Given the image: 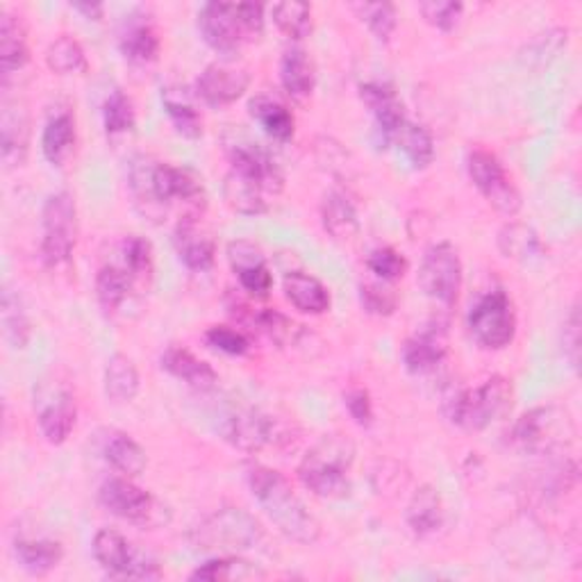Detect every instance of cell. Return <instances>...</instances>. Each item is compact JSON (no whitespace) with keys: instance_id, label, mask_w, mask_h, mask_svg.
Segmentation results:
<instances>
[{"instance_id":"1","label":"cell","mask_w":582,"mask_h":582,"mask_svg":"<svg viewBox=\"0 0 582 582\" xmlns=\"http://www.w3.org/2000/svg\"><path fill=\"white\" fill-rule=\"evenodd\" d=\"M128 185L137 210L146 219L156 221H162L166 216V210L173 202H185V206L200 208L202 198H206L200 181L189 169L153 162L146 156L133 160Z\"/></svg>"},{"instance_id":"2","label":"cell","mask_w":582,"mask_h":582,"mask_svg":"<svg viewBox=\"0 0 582 582\" xmlns=\"http://www.w3.org/2000/svg\"><path fill=\"white\" fill-rule=\"evenodd\" d=\"M246 480L252 498L260 503L264 515L285 537L302 546H312L319 542V519L306 508V503L296 496L289 480L281 471L256 465L248 469Z\"/></svg>"},{"instance_id":"3","label":"cell","mask_w":582,"mask_h":582,"mask_svg":"<svg viewBox=\"0 0 582 582\" xmlns=\"http://www.w3.org/2000/svg\"><path fill=\"white\" fill-rule=\"evenodd\" d=\"M352 460H356V446L350 439L344 435H325L306 453L298 467V478L314 496L344 500L352 490L348 478Z\"/></svg>"},{"instance_id":"4","label":"cell","mask_w":582,"mask_h":582,"mask_svg":"<svg viewBox=\"0 0 582 582\" xmlns=\"http://www.w3.org/2000/svg\"><path fill=\"white\" fill-rule=\"evenodd\" d=\"M262 537L264 528L250 512L242 508H221L191 530L189 542L198 550H219L233 555L256 548Z\"/></svg>"},{"instance_id":"5","label":"cell","mask_w":582,"mask_h":582,"mask_svg":"<svg viewBox=\"0 0 582 582\" xmlns=\"http://www.w3.org/2000/svg\"><path fill=\"white\" fill-rule=\"evenodd\" d=\"M512 385L508 377L492 375L480 387L460 389L446 400V417L469 433H480L510 408Z\"/></svg>"},{"instance_id":"6","label":"cell","mask_w":582,"mask_h":582,"mask_svg":"<svg viewBox=\"0 0 582 582\" xmlns=\"http://www.w3.org/2000/svg\"><path fill=\"white\" fill-rule=\"evenodd\" d=\"M575 437V425L567 410L544 405L525 412L510 433V446L528 455H548L562 446H569Z\"/></svg>"},{"instance_id":"7","label":"cell","mask_w":582,"mask_h":582,"mask_svg":"<svg viewBox=\"0 0 582 582\" xmlns=\"http://www.w3.org/2000/svg\"><path fill=\"white\" fill-rule=\"evenodd\" d=\"M41 258L48 267L69 264L75 239H78V210L75 198L69 191L48 196L41 210Z\"/></svg>"},{"instance_id":"8","label":"cell","mask_w":582,"mask_h":582,"mask_svg":"<svg viewBox=\"0 0 582 582\" xmlns=\"http://www.w3.org/2000/svg\"><path fill=\"white\" fill-rule=\"evenodd\" d=\"M469 331L483 348L500 350L510 346L517 335V312L510 296L494 289L480 298L469 312Z\"/></svg>"},{"instance_id":"9","label":"cell","mask_w":582,"mask_h":582,"mask_svg":"<svg viewBox=\"0 0 582 582\" xmlns=\"http://www.w3.org/2000/svg\"><path fill=\"white\" fill-rule=\"evenodd\" d=\"M94 558L112 578H135V580H160V565L148 555L133 548L119 530L103 528L94 535Z\"/></svg>"},{"instance_id":"10","label":"cell","mask_w":582,"mask_h":582,"mask_svg":"<svg viewBox=\"0 0 582 582\" xmlns=\"http://www.w3.org/2000/svg\"><path fill=\"white\" fill-rule=\"evenodd\" d=\"M98 500L110 515H114L123 521L137 523V525L153 528V525H160L162 521H166L164 505L150 492L131 483L128 478L106 480V483L100 485Z\"/></svg>"},{"instance_id":"11","label":"cell","mask_w":582,"mask_h":582,"mask_svg":"<svg viewBox=\"0 0 582 582\" xmlns=\"http://www.w3.org/2000/svg\"><path fill=\"white\" fill-rule=\"evenodd\" d=\"M419 287L428 298L450 308L462 289V260L453 244L430 246L419 269Z\"/></svg>"},{"instance_id":"12","label":"cell","mask_w":582,"mask_h":582,"mask_svg":"<svg viewBox=\"0 0 582 582\" xmlns=\"http://www.w3.org/2000/svg\"><path fill=\"white\" fill-rule=\"evenodd\" d=\"M469 178L475 189L483 194L490 206H494L500 214L515 216L521 210V194L512 185V181L505 173L500 160L485 148H473L467 158Z\"/></svg>"},{"instance_id":"13","label":"cell","mask_w":582,"mask_h":582,"mask_svg":"<svg viewBox=\"0 0 582 582\" xmlns=\"http://www.w3.org/2000/svg\"><path fill=\"white\" fill-rule=\"evenodd\" d=\"M198 30L210 48L223 55H235L250 41L237 10V3H206L198 12Z\"/></svg>"},{"instance_id":"14","label":"cell","mask_w":582,"mask_h":582,"mask_svg":"<svg viewBox=\"0 0 582 582\" xmlns=\"http://www.w3.org/2000/svg\"><path fill=\"white\" fill-rule=\"evenodd\" d=\"M35 408H37L39 430L46 442L53 446L64 444L73 433L75 417H78V410H75V396L62 385L55 387L46 385L37 394Z\"/></svg>"},{"instance_id":"15","label":"cell","mask_w":582,"mask_h":582,"mask_svg":"<svg viewBox=\"0 0 582 582\" xmlns=\"http://www.w3.org/2000/svg\"><path fill=\"white\" fill-rule=\"evenodd\" d=\"M227 158H231V171L258 183L271 198L283 191L285 173L260 144H235L227 148Z\"/></svg>"},{"instance_id":"16","label":"cell","mask_w":582,"mask_h":582,"mask_svg":"<svg viewBox=\"0 0 582 582\" xmlns=\"http://www.w3.org/2000/svg\"><path fill=\"white\" fill-rule=\"evenodd\" d=\"M250 85V73L244 66L233 64H210L198 75L196 96L210 108L233 106L246 94Z\"/></svg>"},{"instance_id":"17","label":"cell","mask_w":582,"mask_h":582,"mask_svg":"<svg viewBox=\"0 0 582 582\" xmlns=\"http://www.w3.org/2000/svg\"><path fill=\"white\" fill-rule=\"evenodd\" d=\"M221 437L237 450L260 453L275 442V421L258 410H237L225 417Z\"/></svg>"},{"instance_id":"18","label":"cell","mask_w":582,"mask_h":582,"mask_svg":"<svg viewBox=\"0 0 582 582\" xmlns=\"http://www.w3.org/2000/svg\"><path fill=\"white\" fill-rule=\"evenodd\" d=\"M227 260L235 275L239 277V285L252 298H267L273 287V273L262 256V250L250 242H233L227 246Z\"/></svg>"},{"instance_id":"19","label":"cell","mask_w":582,"mask_h":582,"mask_svg":"<svg viewBox=\"0 0 582 582\" xmlns=\"http://www.w3.org/2000/svg\"><path fill=\"white\" fill-rule=\"evenodd\" d=\"M175 252L181 262L191 271H208L216 258V242L206 225H200L198 216H185L173 235Z\"/></svg>"},{"instance_id":"20","label":"cell","mask_w":582,"mask_h":582,"mask_svg":"<svg viewBox=\"0 0 582 582\" xmlns=\"http://www.w3.org/2000/svg\"><path fill=\"white\" fill-rule=\"evenodd\" d=\"M360 100L373 114L375 133L381 135V141L392 144L396 131L408 121L396 91L385 83H364L360 85Z\"/></svg>"},{"instance_id":"21","label":"cell","mask_w":582,"mask_h":582,"mask_svg":"<svg viewBox=\"0 0 582 582\" xmlns=\"http://www.w3.org/2000/svg\"><path fill=\"white\" fill-rule=\"evenodd\" d=\"M446 356H448V339H446V331L439 325H430L425 327V331L417 333L414 337H410L403 344V350H400L405 369L414 375L430 373L433 369H437L446 360Z\"/></svg>"},{"instance_id":"22","label":"cell","mask_w":582,"mask_h":582,"mask_svg":"<svg viewBox=\"0 0 582 582\" xmlns=\"http://www.w3.org/2000/svg\"><path fill=\"white\" fill-rule=\"evenodd\" d=\"M30 146V119L18 103L5 100L0 119V156L8 166H21Z\"/></svg>"},{"instance_id":"23","label":"cell","mask_w":582,"mask_h":582,"mask_svg":"<svg viewBox=\"0 0 582 582\" xmlns=\"http://www.w3.org/2000/svg\"><path fill=\"white\" fill-rule=\"evenodd\" d=\"M160 364L166 373H171L173 377H178V381L187 383L194 389L206 392L219 383L216 371L206 360L196 358L191 350H187L183 346H169L162 352Z\"/></svg>"},{"instance_id":"24","label":"cell","mask_w":582,"mask_h":582,"mask_svg":"<svg viewBox=\"0 0 582 582\" xmlns=\"http://www.w3.org/2000/svg\"><path fill=\"white\" fill-rule=\"evenodd\" d=\"M444 519H446V510H444L439 492L430 485H421L412 494L408 510H405V521H408V528L417 537L423 540V537L435 535L444 525Z\"/></svg>"},{"instance_id":"25","label":"cell","mask_w":582,"mask_h":582,"mask_svg":"<svg viewBox=\"0 0 582 582\" xmlns=\"http://www.w3.org/2000/svg\"><path fill=\"white\" fill-rule=\"evenodd\" d=\"M281 83L285 91L298 100V103H306V100L314 94L317 87V69L312 58L308 55V50L302 48H289L281 60Z\"/></svg>"},{"instance_id":"26","label":"cell","mask_w":582,"mask_h":582,"mask_svg":"<svg viewBox=\"0 0 582 582\" xmlns=\"http://www.w3.org/2000/svg\"><path fill=\"white\" fill-rule=\"evenodd\" d=\"M285 296L298 312L306 314H323L331 310V294L323 287L321 281L314 275H308L302 271L287 273L283 283Z\"/></svg>"},{"instance_id":"27","label":"cell","mask_w":582,"mask_h":582,"mask_svg":"<svg viewBox=\"0 0 582 582\" xmlns=\"http://www.w3.org/2000/svg\"><path fill=\"white\" fill-rule=\"evenodd\" d=\"M321 221L323 231L337 242H348L360 233L358 210L350 202V198L342 191L325 194L321 206Z\"/></svg>"},{"instance_id":"28","label":"cell","mask_w":582,"mask_h":582,"mask_svg":"<svg viewBox=\"0 0 582 582\" xmlns=\"http://www.w3.org/2000/svg\"><path fill=\"white\" fill-rule=\"evenodd\" d=\"M14 555L23 571L30 575H46L64 560V546L55 540H16Z\"/></svg>"},{"instance_id":"29","label":"cell","mask_w":582,"mask_h":582,"mask_svg":"<svg viewBox=\"0 0 582 582\" xmlns=\"http://www.w3.org/2000/svg\"><path fill=\"white\" fill-rule=\"evenodd\" d=\"M75 146V119L71 112H58L48 119L41 135V153L53 164L62 166Z\"/></svg>"},{"instance_id":"30","label":"cell","mask_w":582,"mask_h":582,"mask_svg":"<svg viewBox=\"0 0 582 582\" xmlns=\"http://www.w3.org/2000/svg\"><path fill=\"white\" fill-rule=\"evenodd\" d=\"M223 196L227 206H231L235 212L248 214V216L264 214L269 210V198H271L258 183L244 178V175L235 171H227L225 175Z\"/></svg>"},{"instance_id":"31","label":"cell","mask_w":582,"mask_h":582,"mask_svg":"<svg viewBox=\"0 0 582 582\" xmlns=\"http://www.w3.org/2000/svg\"><path fill=\"white\" fill-rule=\"evenodd\" d=\"M103 385H106V396L116 405L135 400L141 385L137 364L128 356H123V352H114L106 364Z\"/></svg>"},{"instance_id":"32","label":"cell","mask_w":582,"mask_h":582,"mask_svg":"<svg viewBox=\"0 0 582 582\" xmlns=\"http://www.w3.org/2000/svg\"><path fill=\"white\" fill-rule=\"evenodd\" d=\"M250 116L256 119L264 133L269 137H273L275 141H289L296 133V119L294 114L287 110V106L277 103V100L273 98H267V96H258L250 100Z\"/></svg>"},{"instance_id":"33","label":"cell","mask_w":582,"mask_h":582,"mask_svg":"<svg viewBox=\"0 0 582 582\" xmlns=\"http://www.w3.org/2000/svg\"><path fill=\"white\" fill-rule=\"evenodd\" d=\"M28 60L30 48L21 21L12 14H3V21H0V69L5 75H12L28 64Z\"/></svg>"},{"instance_id":"34","label":"cell","mask_w":582,"mask_h":582,"mask_svg":"<svg viewBox=\"0 0 582 582\" xmlns=\"http://www.w3.org/2000/svg\"><path fill=\"white\" fill-rule=\"evenodd\" d=\"M133 275L128 273V269H121L114 264H106L96 273V298H98V306L106 314H114L125 298L131 294L133 287Z\"/></svg>"},{"instance_id":"35","label":"cell","mask_w":582,"mask_h":582,"mask_svg":"<svg viewBox=\"0 0 582 582\" xmlns=\"http://www.w3.org/2000/svg\"><path fill=\"white\" fill-rule=\"evenodd\" d=\"M392 144H396L403 150V156L408 158V162L414 169H428L435 160L433 135H430L423 125H417L410 119L396 131Z\"/></svg>"},{"instance_id":"36","label":"cell","mask_w":582,"mask_h":582,"mask_svg":"<svg viewBox=\"0 0 582 582\" xmlns=\"http://www.w3.org/2000/svg\"><path fill=\"white\" fill-rule=\"evenodd\" d=\"M0 323H3V337L12 348H25L30 342L33 325L28 312L23 308L21 296L12 289H3V302H0Z\"/></svg>"},{"instance_id":"37","label":"cell","mask_w":582,"mask_h":582,"mask_svg":"<svg viewBox=\"0 0 582 582\" xmlns=\"http://www.w3.org/2000/svg\"><path fill=\"white\" fill-rule=\"evenodd\" d=\"M267 573L248 560L237 558V555H223V558L208 560L189 573V580L202 582H231V580H256L264 578Z\"/></svg>"},{"instance_id":"38","label":"cell","mask_w":582,"mask_h":582,"mask_svg":"<svg viewBox=\"0 0 582 582\" xmlns=\"http://www.w3.org/2000/svg\"><path fill=\"white\" fill-rule=\"evenodd\" d=\"M103 455L112 469H116L119 473L128 478L144 473L148 467V455L144 446L135 442L131 435H123V433H116L108 439Z\"/></svg>"},{"instance_id":"39","label":"cell","mask_w":582,"mask_h":582,"mask_svg":"<svg viewBox=\"0 0 582 582\" xmlns=\"http://www.w3.org/2000/svg\"><path fill=\"white\" fill-rule=\"evenodd\" d=\"M121 55L133 64H150L160 55V37L153 25L135 23L119 39Z\"/></svg>"},{"instance_id":"40","label":"cell","mask_w":582,"mask_h":582,"mask_svg":"<svg viewBox=\"0 0 582 582\" xmlns=\"http://www.w3.org/2000/svg\"><path fill=\"white\" fill-rule=\"evenodd\" d=\"M46 64L58 75H73L87 71V55L78 39L62 35L46 50Z\"/></svg>"},{"instance_id":"41","label":"cell","mask_w":582,"mask_h":582,"mask_svg":"<svg viewBox=\"0 0 582 582\" xmlns=\"http://www.w3.org/2000/svg\"><path fill=\"white\" fill-rule=\"evenodd\" d=\"M498 246H500L505 258L523 260V262H528L530 258H535L542 252V244H540L537 233L533 231V227H528L523 223L505 225L498 235Z\"/></svg>"},{"instance_id":"42","label":"cell","mask_w":582,"mask_h":582,"mask_svg":"<svg viewBox=\"0 0 582 582\" xmlns=\"http://www.w3.org/2000/svg\"><path fill=\"white\" fill-rule=\"evenodd\" d=\"M277 30L289 39H306L312 33V8L308 3H277L271 10Z\"/></svg>"},{"instance_id":"43","label":"cell","mask_w":582,"mask_h":582,"mask_svg":"<svg viewBox=\"0 0 582 582\" xmlns=\"http://www.w3.org/2000/svg\"><path fill=\"white\" fill-rule=\"evenodd\" d=\"M137 114L133 100L125 96L121 89H114L103 103V125L110 137L125 135L135 128Z\"/></svg>"},{"instance_id":"44","label":"cell","mask_w":582,"mask_h":582,"mask_svg":"<svg viewBox=\"0 0 582 582\" xmlns=\"http://www.w3.org/2000/svg\"><path fill=\"white\" fill-rule=\"evenodd\" d=\"M164 100V110L173 123V128L178 131V135L187 139H200L202 137V119L196 112V108L189 103V100L175 96L173 91H166L162 96Z\"/></svg>"},{"instance_id":"45","label":"cell","mask_w":582,"mask_h":582,"mask_svg":"<svg viewBox=\"0 0 582 582\" xmlns=\"http://www.w3.org/2000/svg\"><path fill=\"white\" fill-rule=\"evenodd\" d=\"M350 10L360 16V21L373 33L375 39L389 41L396 30V8L389 3H356Z\"/></svg>"},{"instance_id":"46","label":"cell","mask_w":582,"mask_h":582,"mask_svg":"<svg viewBox=\"0 0 582 582\" xmlns=\"http://www.w3.org/2000/svg\"><path fill=\"white\" fill-rule=\"evenodd\" d=\"M252 323H256L260 331L275 342L277 346H289L296 344L300 337V325H296L289 317H285L283 312L277 310H262L252 314Z\"/></svg>"},{"instance_id":"47","label":"cell","mask_w":582,"mask_h":582,"mask_svg":"<svg viewBox=\"0 0 582 582\" xmlns=\"http://www.w3.org/2000/svg\"><path fill=\"white\" fill-rule=\"evenodd\" d=\"M123 262L133 281H148L153 275V246L139 235L128 237L123 242Z\"/></svg>"},{"instance_id":"48","label":"cell","mask_w":582,"mask_h":582,"mask_svg":"<svg viewBox=\"0 0 582 582\" xmlns=\"http://www.w3.org/2000/svg\"><path fill=\"white\" fill-rule=\"evenodd\" d=\"M367 267L371 273L381 277L383 283H396L405 275V271H408V260H405L396 248L383 246L369 252Z\"/></svg>"},{"instance_id":"49","label":"cell","mask_w":582,"mask_h":582,"mask_svg":"<svg viewBox=\"0 0 582 582\" xmlns=\"http://www.w3.org/2000/svg\"><path fill=\"white\" fill-rule=\"evenodd\" d=\"M419 12L423 14L425 23L433 25V28L442 33H450L462 18L465 5L453 3V0H428V3L419 5Z\"/></svg>"},{"instance_id":"50","label":"cell","mask_w":582,"mask_h":582,"mask_svg":"<svg viewBox=\"0 0 582 582\" xmlns=\"http://www.w3.org/2000/svg\"><path fill=\"white\" fill-rule=\"evenodd\" d=\"M362 308L375 317H389L398 308V296L387 283H367L360 287Z\"/></svg>"},{"instance_id":"51","label":"cell","mask_w":582,"mask_h":582,"mask_svg":"<svg viewBox=\"0 0 582 582\" xmlns=\"http://www.w3.org/2000/svg\"><path fill=\"white\" fill-rule=\"evenodd\" d=\"M206 339L210 346H214L216 350L225 352V356H246L250 342L244 333L235 331L231 325H212L208 327Z\"/></svg>"},{"instance_id":"52","label":"cell","mask_w":582,"mask_h":582,"mask_svg":"<svg viewBox=\"0 0 582 582\" xmlns=\"http://www.w3.org/2000/svg\"><path fill=\"white\" fill-rule=\"evenodd\" d=\"M344 405H346L350 419L356 421L358 425L369 428L373 423V403H371V396L367 389H360V387L350 389L344 396Z\"/></svg>"},{"instance_id":"53","label":"cell","mask_w":582,"mask_h":582,"mask_svg":"<svg viewBox=\"0 0 582 582\" xmlns=\"http://www.w3.org/2000/svg\"><path fill=\"white\" fill-rule=\"evenodd\" d=\"M237 10L248 39L250 41L260 39L264 33V8L258 3H237Z\"/></svg>"},{"instance_id":"54","label":"cell","mask_w":582,"mask_h":582,"mask_svg":"<svg viewBox=\"0 0 582 582\" xmlns=\"http://www.w3.org/2000/svg\"><path fill=\"white\" fill-rule=\"evenodd\" d=\"M565 352L571 367L578 369V362H580V312L578 308H573L569 319L565 321Z\"/></svg>"},{"instance_id":"55","label":"cell","mask_w":582,"mask_h":582,"mask_svg":"<svg viewBox=\"0 0 582 582\" xmlns=\"http://www.w3.org/2000/svg\"><path fill=\"white\" fill-rule=\"evenodd\" d=\"M73 10L81 12L89 21H100V18H103V14H106V8L100 5V3H75Z\"/></svg>"}]
</instances>
